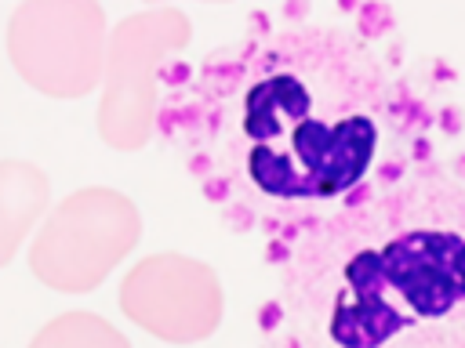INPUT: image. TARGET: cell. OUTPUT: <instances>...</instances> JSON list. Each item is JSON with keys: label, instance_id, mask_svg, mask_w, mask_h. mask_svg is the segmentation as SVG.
<instances>
[{"label": "cell", "instance_id": "6da1fadb", "mask_svg": "<svg viewBox=\"0 0 465 348\" xmlns=\"http://www.w3.org/2000/svg\"><path fill=\"white\" fill-rule=\"evenodd\" d=\"M312 98L294 76H269L247 91L243 130L254 138L251 178L262 192L283 199L338 196L363 178L374 156L378 127L371 116L323 123L309 116Z\"/></svg>", "mask_w": 465, "mask_h": 348}, {"label": "cell", "instance_id": "7a4b0ae2", "mask_svg": "<svg viewBox=\"0 0 465 348\" xmlns=\"http://www.w3.org/2000/svg\"><path fill=\"white\" fill-rule=\"evenodd\" d=\"M138 239V210L116 188H76L54 203L29 243V268L51 290H94Z\"/></svg>", "mask_w": 465, "mask_h": 348}, {"label": "cell", "instance_id": "3957f363", "mask_svg": "<svg viewBox=\"0 0 465 348\" xmlns=\"http://www.w3.org/2000/svg\"><path fill=\"white\" fill-rule=\"evenodd\" d=\"M105 14L98 0H22L7 22L18 76L54 98L87 94L105 65Z\"/></svg>", "mask_w": 465, "mask_h": 348}, {"label": "cell", "instance_id": "277c9868", "mask_svg": "<svg viewBox=\"0 0 465 348\" xmlns=\"http://www.w3.org/2000/svg\"><path fill=\"white\" fill-rule=\"evenodd\" d=\"M189 25L178 11H145L124 18L109 36L105 94L98 105V130L116 149H138L153 116V65L167 47H178Z\"/></svg>", "mask_w": 465, "mask_h": 348}, {"label": "cell", "instance_id": "5b68a950", "mask_svg": "<svg viewBox=\"0 0 465 348\" xmlns=\"http://www.w3.org/2000/svg\"><path fill=\"white\" fill-rule=\"evenodd\" d=\"M214 276L203 265L178 254H156L127 272L120 286V304L138 326L167 341H189L214 326Z\"/></svg>", "mask_w": 465, "mask_h": 348}, {"label": "cell", "instance_id": "8992f818", "mask_svg": "<svg viewBox=\"0 0 465 348\" xmlns=\"http://www.w3.org/2000/svg\"><path fill=\"white\" fill-rule=\"evenodd\" d=\"M374 279L403 297L411 323L443 315L465 297V239L432 228L407 232L374 250Z\"/></svg>", "mask_w": 465, "mask_h": 348}, {"label": "cell", "instance_id": "52a82bcc", "mask_svg": "<svg viewBox=\"0 0 465 348\" xmlns=\"http://www.w3.org/2000/svg\"><path fill=\"white\" fill-rule=\"evenodd\" d=\"M51 203L47 174L29 160H0V265L15 257L22 239Z\"/></svg>", "mask_w": 465, "mask_h": 348}, {"label": "cell", "instance_id": "ba28073f", "mask_svg": "<svg viewBox=\"0 0 465 348\" xmlns=\"http://www.w3.org/2000/svg\"><path fill=\"white\" fill-rule=\"evenodd\" d=\"M29 348H131L127 337L94 312H62L44 323Z\"/></svg>", "mask_w": 465, "mask_h": 348}]
</instances>
